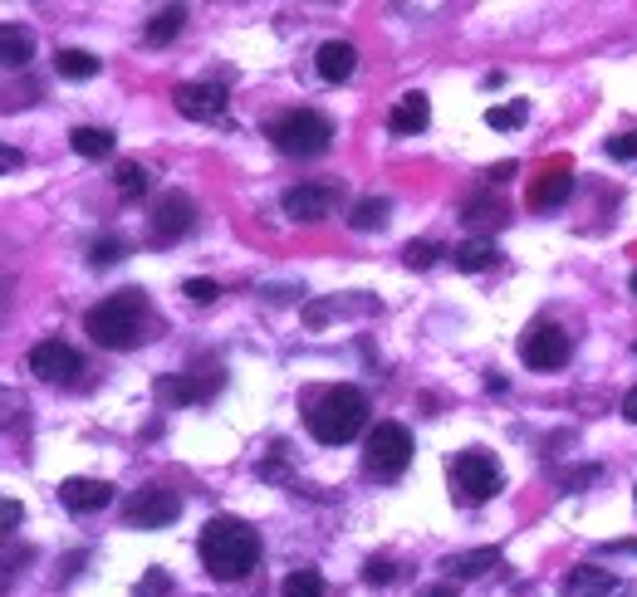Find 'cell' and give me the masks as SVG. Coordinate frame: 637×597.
I'll list each match as a JSON object with an SVG mask.
<instances>
[{
  "label": "cell",
  "mask_w": 637,
  "mask_h": 597,
  "mask_svg": "<svg viewBox=\"0 0 637 597\" xmlns=\"http://www.w3.org/2000/svg\"><path fill=\"white\" fill-rule=\"evenodd\" d=\"M182 294H187L192 304H212V298L220 294V284L216 280H187V284H182Z\"/></svg>",
  "instance_id": "cell-34"
},
{
  "label": "cell",
  "mask_w": 637,
  "mask_h": 597,
  "mask_svg": "<svg viewBox=\"0 0 637 597\" xmlns=\"http://www.w3.org/2000/svg\"><path fill=\"white\" fill-rule=\"evenodd\" d=\"M314 69L324 84H343L353 69H359V49H353L349 40H324L314 55Z\"/></svg>",
  "instance_id": "cell-16"
},
{
  "label": "cell",
  "mask_w": 637,
  "mask_h": 597,
  "mask_svg": "<svg viewBox=\"0 0 637 597\" xmlns=\"http://www.w3.org/2000/svg\"><path fill=\"white\" fill-rule=\"evenodd\" d=\"M69 143H74V153L89 157V162H98V157L114 153V133H108V128H74Z\"/></svg>",
  "instance_id": "cell-22"
},
{
  "label": "cell",
  "mask_w": 637,
  "mask_h": 597,
  "mask_svg": "<svg viewBox=\"0 0 637 597\" xmlns=\"http://www.w3.org/2000/svg\"><path fill=\"white\" fill-rule=\"evenodd\" d=\"M196 554H202L206 574L220 578V583H236L255 568V558H261V534H255L245 519H231L220 515L212 525L202 529V539H196Z\"/></svg>",
  "instance_id": "cell-1"
},
{
  "label": "cell",
  "mask_w": 637,
  "mask_h": 597,
  "mask_svg": "<svg viewBox=\"0 0 637 597\" xmlns=\"http://www.w3.org/2000/svg\"><path fill=\"white\" fill-rule=\"evenodd\" d=\"M122 251H128V245H122L118 235H104V241H94L89 260H94V265H118V260H122Z\"/></svg>",
  "instance_id": "cell-29"
},
{
  "label": "cell",
  "mask_w": 637,
  "mask_h": 597,
  "mask_svg": "<svg viewBox=\"0 0 637 597\" xmlns=\"http://www.w3.org/2000/svg\"><path fill=\"white\" fill-rule=\"evenodd\" d=\"M427 123H432V104H427V94H402L398 104L388 108V133H398V138H416Z\"/></svg>",
  "instance_id": "cell-15"
},
{
  "label": "cell",
  "mask_w": 637,
  "mask_h": 597,
  "mask_svg": "<svg viewBox=\"0 0 637 597\" xmlns=\"http://www.w3.org/2000/svg\"><path fill=\"white\" fill-rule=\"evenodd\" d=\"M84 333L98 348H133V343L153 339V309H147V298L138 290L108 294L104 304H94L84 314Z\"/></svg>",
  "instance_id": "cell-2"
},
{
  "label": "cell",
  "mask_w": 637,
  "mask_h": 597,
  "mask_svg": "<svg viewBox=\"0 0 637 597\" xmlns=\"http://www.w3.org/2000/svg\"><path fill=\"white\" fill-rule=\"evenodd\" d=\"M270 143L290 157H318L334 143V123L324 114H314V108H290V114H280L270 123Z\"/></svg>",
  "instance_id": "cell-4"
},
{
  "label": "cell",
  "mask_w": 637,
  "mask_h": 597,
  "mask_svg": "<svg viewBox=\"0 0 637 597\" xmlns=\"http://www.w3.org/2000/svg\"><path fill=\"white\" fill-rule=\"evenodd\" d=\"M408 460H412L408 427H398V421H378V427L367 431V441H363V466H367V476L398 480L402 470H408Z\"/></svg>",
  "instance_id": "cell-5"
},
{
  "label": "cell",
  "mask_w": 637,
  "mask_h": 597,
  "mask_svg": "<svg viewBox=\"0 0 637 597\" xmlns=\"http://www.w3.org/2000/svg\"><path fill=\"white\" fill-rule=\"evenodd\" d=\"M0 519H6V534H10V529H20V505H16V500H6V515H0Z\"/></svg>",
  "instance_id": "cell-37"
},
{
  "label": "cell",
  "mask_w": 637,
  "mask_h": 597,
  "mask_svg": "<svg viewBox=\"0 0 637 597\" xmlns=\"http://www.w3.org/2000/svg\"><path fill=\"white\" fill-rule=\"evenodd\" d=\"M182 25H187V10H182V6H163L153 20H147V45H157V49L171 45L182 35Z\"/></svg>",
  "instance_id": "cell-20"
},
{
  "label": "cell",
  "mask_w": 637,
  "mask_h": 597,
  "mask_svg": "<svg viewBox=\"0 0 637 597\" xmlns=\"http://www.w3.org/2000/svg\"><path fill=\"white\" fill-rule=\"evenodd\" d=\"M623 583L618 574H608V568H594V564H579V568H569L559 583V593L564 597H612Z\"/></svg>",
  "instance_id": "cell-14"
},
{
  "label": "cell",
  "mask_w": 637,
  "mask_h": 597,
  "mask_svg": "<svg viewBox=\"0 0 637 597\" xmlns=\"http://www.w3.org/2000/svg\"><path fill=\"white\" fill-rule=\"evenodd\" d=\"M451 578H481V574H490V568H500V549H465V554H451L447 564Z\"/></svg>",
  "instance_id": "cell-19"
},
{
  "label": "cell",
  "mask_w": 637,
  "mask_h": 597,
  "mask_svg": "<svg viewBox=\"0 0 637 597\" xmlns=\"http://www.w3.org/2000/svg\"><path fill=\"white\" fill-rule=\"evenodd\" d=\"M30 372L35 378H45V382H74L84 372V363L65 339H45V343L30 348Z\"/></svg>",
  "instance_id": "cell-9"
},
{
  "label": "cell",
  "mask_w": 637,
  "mask_h": 597,
  "mask_svg": "<svg viewBox=\"0 0 637 597\" xmlns=\"http://www.w3.org/2000/svg\"><path fill=\"white\" fill-rule=\"evenodd\" d=\"M147 186H153V172L143 167V162H118V196H143Z\"/></svg>",
  "instance_id": "cell-26"
},
{
  "label": "cell",
  "mask_w": 637,
  "mask_h": 597,
  "mask_svg": "<svg viewBox=\"0 0 637 597\" xmlns=\"http://www.w3.org/2000/svg\"><path fill=\"white\" fill-rule=\"evenodd\" d=\"M451 485L465 495V500H490V495L500 490V466H496V456H486V451H461L457 460H451Z\"/></svg>",
  "instance_id": "cell-7"
},
{
  "label": "cell",
  "mask_w": 637,
  "mask_h": 597,
  "mask_svg": "<svg viewBox=\"0 0 637 597\" xmlns=\"http://www.w3.org/2000/svg\"><path fill=\"white\" fill-rule=\"evenodd\" d=\"M437 255H441V245H432V241H412L408 251H402V260H408L412 270H427V265H432Z\"/></svg>",
  "instance_id": "cell-31"
},
{
  "label": "cell",
  "mask_w": 637,
  "mask_h": 597,
  "mask_svg": "<svg viewBox=\"0 0 637 597\" xmlns=\"http://www.w3.org/2000/svg\"><path fill=\"white\" fill-rule=\"evenodd\" d=\"M623 417H628V421H633V427H637V388H633L628 397H623Z\"/></svg>",
  "instance_id": "cell-38"
},
{
  "label": "cell",
  "mask_w": 637,
  "mask_h": 597,
  "mask_svg": "<svg viewBox=\"0 0 637 597\" xmlns=\"http://www.w3.org/2000/svg\"><path fill=\"white\" fill-rule=\"evenodd\" d=\"M0 162H6V172H16V167H20V162H24V157L16 153V147H6V157H0Z\"/></svg>",
  "instance_id": "cell-39"
},
{
  "label": "cell",
  "mask_w": 637,
  "mask_h": 597,
  "mask_svg": "<svg viewBox=\"0 0 637 597\" xmlns=\"http://www.w3.org/2000/svg\"><path fill=\"white\" fill-rule=\"evenodd\" d=\"M59 500H65V509H74V515H94V509L114 505V485L89 480V476H69V480H59Z\"/></svg>",
  "instance_id": "cell-13"
},
{
  "label": "cell",
  "mask_w": 637,
  "mask_h": 597,
  "mask_svg": "<svg viewBox=\"0 0 637 597\" xmlns=\"http://www.w3.org/2000/svg\"><path fill=\"white\" fill-rule=\"evenodd\" d=\"M367 427V397L359 388H334L314 402L310 412V437L318 446H349Z\"/></svg>",
  "instance_id": "cell-3"
},
{
  "label": "cell",
  "mask_w": 637,
  "mask_h": 597,
  "mask_svg": "<svg viewBox=\"0 0 637 597\" xmlns=\"http://www.w3.org/2000/svg\"><path fill=\"white\" fill-rule=\"evenodd\" d=\"M465 221H506V206H490L486 196H471L465 202Z\"/></svg>",
  "instance_id": "cell-32"
},
{
  "label": "cell",
  "mask_w": 637,
  "mask_h": 597,
  "mask_svg": "<svg viewBox=\"0 0 637 597\" xmlns=\"http://www.w3.org/2000/svg\"><path fill=\"white\" fill-rule=\"evenodd\" d=\"M388 211H392V202H383V196H367V202L353 206L349 226L353 231H373V226H383V221H388Z\"/></svg>",
  "instance_id": "cell-28"
},
{
  "label": "cell",
  "mask_w": 637,
  "mask_h": 597,
  "mask_svg": "<svg viewBox=\"0 0 637 597\" xmlns=\"http://www.w3.org/2000/svg\"><path fill=\"white\" fill-rule=\"evenodd\" d=\"M633 294H637V275H633Z\"/></svg>",
  "instance_id": "cell-42"
},
{
  "label": "cell",
  "mask_w": 637,
  "mask_h": 597,
  "mask_svg": "<svg viewBox=\"0 0 637 597\" xmlns=\"http://www.w3.org/2000/svg\"><path fill=\"white\" fill-rule=\"evenodd\" d=\"M574 196V172L569 167H549L545 177H535L530 186V211H555Z\"/></svg>",
  "instance_id": "cell-17"
},
{
  "label": "cell",
  "mask_w": 637,
  "mask_h": 597,
  "mask_svg": "<svg viewBox=\"0 0 637 597\" xmlns=\"http://www.w3.org/2000/svg\"><path fill=\"white\" fill-rule=\"evenodd\" d=\"M416 597H457V588H447V583H441V588H427V593H416Z\"/></svg>",
  "instance_id": "cell-40"
},
{
  "label": "cell",
  "mask_w": 637,
  "mask_h": 597,
  "mask_svg": "<svg viewBox=\"0 0 637 597\" xmlns=\"http://www.w3.org/2000/svg\"><path fill=\"white\" fill-rule=\"evenodd\" d=\"M363 578H367V583H392V564H388V558H367Z\"/></svg>",
  "instance_id": "cell-35"
},
{
  "label": "cell",
  "mask_w": 637,
  "mask_h": 597,
  "mask_svg": "<svg viewBox=\"0 0 637 597\" xmlns=\"http://www.w3.org/2000/svg\"><path fill=\"white\" fill-rule=\"evenodd\" d=\"M280 597H324V578L314 568H294V574L280 583Z\"/></svg>",
  "instance_id": "cell-27"
},
{
  "label": "cell",
  "mask_w": 637,
  "mask_h": 597,
  "mask_svg": "<svg viewBox=\"0 0 637 597\" xmlns=\"http://www.w3.org/2000/svg\"><path fill=\"white\" fill-rule=\"evenodd\" d=\"M30 55H35L30 30H20V25H6V30H0V59H6V69L30 65Z\"/></svg>",
  "instance_id": "cell-21"
},
{
  "label": "cell",
  "mask_w": 637,
  "mask_h": 597,
  "mask_svg": "<svg viewBox=\"0 0 637 597\" xmlns=\"http://www.w3.org/2000/svg\"><path fill=\"white\" fill-rule=\"evenodd\" d=\"M451 260H457V270H465V275H476V270H490L496 265V245L490 241H465L451 251Z\"/></svg>",
  "instance_id": "cell-24"
},
{
  "label": "cell",
  "mask_w": 637,
  "mask_h": 597,
  "mask_svg": "<svg viewBox=\"0 0 637 597\" xmlns=\"http://www.w3.org/2000/svg\"><path fill=\"white\" fill-rule=\"evenodd\" d=\"M334 202H339L334 186L304 182V186H290V192H285V216H294V221H324L329 211H334Z\"/></svg>",
  "instance_id": "cell-12"
},
{
  "label": "cell",
  "mask_w": 637,
  "mask_h": 597,
  "mask_svg": "<svg viewBox=\"0 0 637 597\" xmlns=\"http://www.w3.org/2000/svg\"><path fill=\"white\" fill-rule=\"evenodd\" d=\"M171 593V574L167 568H147L143 583H138V597H167Z\"/></svg>",
  "instance_id": "cell-30"
},
{
  "label": "cell",
  "mask_w": 637,
  "mask_h": 597,
  "mask_svg": "<svg viewBox=\"0 0 637 597\" xmlns=\"http://www.w3.org/2000/svg\"><path fill=\"white\" fill-rule=\"evenodd\" d=\"M177 515H182V500L171 490H163V485H147V490H138L128 500V509H122L128 529H167Z\"/></svg>",
  "instance_id": "cell-8"
},
{
  "label": "cell",
  "mask_w": 637,
  "mask_h": 597,
  "mask_svg": "<svg viewBox=\"0 0 637 597\" xmlns=\"http://www.w3.org/2000/svg\"><path fill=\"white\" fill-rule=\"evenodd\" d=\"M612 554H637V544H612Z\"/></svg>",
  "instance_id": "cell-41"
},
{
  "label": "cell",
  "mask_w": 637,
  "mask_h": 597,
  "mask_svg": "<svg viewBox=\"0 0 637 597\" xmlns=\"http://www.w3.org/2000/svg\"><path fill=\"white\" fill-rule=\"evenodd\" d=\"M55 69L65 74V79L84 84V79H94V74H98V59L89 55V49H59V55H55Z\"/></svg>",
  "instance_id": "cell-23"
},
{
  "label": "cell",
  "mask_w": 637,
  "mask_h": 597,
  "mask_svg": "<svg viewBox=\"0 0 637 597\" xmlns=\"http://www.w3.org/2000/svg\"><path fill=\"white\" fill-rule=\"evenodd\" d=\"M608 157L612 162H637V133H618V138H608Z\"/></svg>",
  "instance_id": "cell-33"
},
{
  "label": "cell",
  "mask_w": 637,
  "mask_h": 597,
  "mask_svg": "<svg viewBox=\"0 0 637 597\" xmlns=\"http://www.w3.org/2000/svg\"><path fill=\"white\" fill-rule=\"evenodd\" d=\"M520 363L535 372H555L569 363V333L559 323H530L520 339Z\"/></svg>",
  "instance_id": "cell-6"
},
{
  "label": "cell",
  "mask_w": 637,
  "mask_h": 597,
  "mask_svg": "<svg viewBox=\"0 0 637 597\" xmlns=\"http://www.w3.org/2000/svg\"><path fill=\"white\" fill-rule=\"evenodd\" d=\"M196 226V206L187 202L182 192H167L163 202L153 206V241L157 245H171V241H182Z\"/></svg>",
  "instance_id": "cell-11"
},
{
  "label": "cell",
  "mask_w": 637,
  "mask_h": 597,
  "mask_svg": "<svg viewBox=\"0 0 637 597\" xmlns=\"http://www.w3.org/2000/svg\"><path fill=\"white\" fill-rule=\"evenodd\" d=\"M171 104L192 123H226V89H220V84H182V89L171 94Z\"/></svg>",
  "instance_id": "cell-10"
},
{
  "label": "cell",
  "mask_w": 637,
  "mask_h": 597,
  "mask_svg": "<svg viewBox=\"0 0 637 597\" xmlns=\"http://www.w3.org/2000/svg\"><path fill=\"white\" fill-rule=\"evenodd\" d=\"M510 177H514V162H500V167H490V172H486V182H490V186H500V182H510Z\"/></svg>",
  "instance_id": "cell-36"
},
{
  "label": "cell",
  "mask_w": 637,
  "mask_h": 597,
  "mask_svg": "<svg viewBox=\"0 0 637 597\" xmlns=\"http://www.w3.org/2000/svg\"><path fill=\"white\" fill-rule=\"evenodd\" d=\"M216 372H206V378H163L157 382V397H163V402H206V397L216 392Z\"/></svg>",
  "instance_id": "cell-18"
},
{
  "label": "cell",
  "mask_w": 637,
  "mask_h": 597,
  "mask_svg": "<svg viewBox=\"0 0 637 597\" xmlns=\"http://www.w3.org/2000/svg\"><path fill=\"white\" fill-rule=\"evenodd\" d=\"M525 114H530V104H525V98H510V104H500V108H486V128L514 133L525 123Z\"/></svg>",
  "instance_id": "cell-25"
}]
</instances>
